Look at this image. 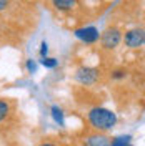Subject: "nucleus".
<instances>
[{"instance_id":"nucleus-1","label":"nucleus","mask_w":145,"mask_h":146,"mask_svg":"<svg viewBox=\"0 0 145 146\" xmlns=\"http://www.w3.org/2000/svg\"><path fill=\"white\" fill-rule=\"evenodd\" d=\"M87 119L97 133H105V131L113 129L118 121L117 113H113L109 108H103V106H95V108L89 110Z\"/></svg>"},{"instance_id":"nucleus-2","label":"nucleus","mask_w":145,"mask_h":146,"mask_svg":"<svg viewBox=\"0 0 145 146\" xmlns=\"http://www.w3.org/2000/svg\"><path fill=\"white\" fill-rule=\"evenodd\" d=\"M122 30L117 27H109L100 33V45L103 50H115L122 43Z\"/></svg>"},{"instance_id":"nucleus-3","label":"nucleus","mask_w":145,"mask_h":146,"mask_svg":"<svg viewBox=\"0 0 145 146\" xmlns=\"http://www.w3.org/2000/svg\"><path fill=\"white\" fill-rule=\"evenodd\" d=\"M100 80V70L93 66H80L75 72V82L83 85V86H90Z\"/></svg>"},{"instance_id":"nucleus-4","label":"nucleus","mask_w":145,"mask_h":146,"mask_svg":"<svg viewBox=\"0 0 145 146\" xmlns=\"http://www.w3.org/2000/svg\"><path fill=\"white\" fill-rule=\"evenodd\" d=\"M73 35L77 40H80L82 43L85 45H93L97 43L100 38V32L97 27L93 25H87V27H80V28H75L73 30Z\"/></svg>"},{"instance_id":"nucleus-5","label":"nucleus","mask_w":145,"mask_h":146,"mask_svg":"<svg viewBox=\"0 0 145 146\" xmlns=\"http://www.w3.org/2000/svg\"><path fill=\"white\" fill-rule=\"evenodd\" d=\"M122 42L125 43L127 48H132V50H135V48H140V46L144 45L145 42V33H144V28H130L127 30L124 35H122Z\"/></svg>"},{"instance_id":"nucleus-6","label":"nucleus","mask_w":145,"mask_h":146,"mask_svg":"<svg viewBox=\"0 0 145 146\" xmlns=\"http://www.w3.org/2000/svg\"><path fill=\"white\" fill-rule=\"evenodd\" d=\"M50 5L58 13H70L79 7V0H50Z\"/></svg>"},{"instance_id":"nucleus-7","label":"nucleus","mask_w":145,"mask_h":146,"mask_svg":"<svg viewBox=\"0 0 145 146\" xmlns=\"http://www.w3.org/2000/svg\"><path fill=\"white\" fill-rule=\"evenodd\" d=\"M110 145V138L103 133H93L90 136H87L83 139L82 146H109Z\"/></svg>"},{"instance_id":"nucleus-8","label":"nucleus","mask_w":145,"mask_h":146,"mask_svg":"<svg viewBox=\"0 0 145 146\" xmlns=\"http://www.w3.org/2000/svg\"><path fill=\"white\" fill-rule=\"evenodd\" d=\"M50 113H52V118H54V121L58 126H65V113L60 106L54 105V106L50 108Z\"/></svg>"},{"instance_id":"nucleus-9","label":"nucleus","mask_w":145,"mask_h":146,"mask_svg":"<svg viewBox=\"0 0 145 146\" xmlns=\"http://www.w3.org/2000/svg\"><path fill=\"white\" fill-rule=\"evenodd\" d=\"M12 113V103L5 98H0V123L5 121Z\"/></svg>"},{"instance_id":"nucleus-10","label":"nucleus","mask_w":145,"mask_h":146,"mask_svg":"<svg viewBox=\"0 0 145 146\" xmlns=\"http://www.w3.org/2000/svg\"><path fill=\"white\" fill-rule=\"evenodd\" d=\"M127 143H132V136L130 135H122V136H117L115 139H112L109 146H124Z\"/></svg>"},{"instance_id":"nucleus-11","label":"nucleus","mask_w":145,"mask_h":146,"mask_svg":"<svg viewBox=\"0 0 145 146\" xmlns=\"http://www.w3.org/2000/svg\"><path fill=\"white\" fill-rule=\"evenodd\" d=\"M40 65H42L44 68L52 70V68H55V66L58 65V60H57V58H52V56H45V58L40 60Z\"/></svg>"},{"instance_id":"nucleus-12","label":"nucleus","mask_w":145,"mask_h":146,"mask_svg":"<svg viewBox=\"0 0 145 146\" xmlns=\"http://www.w3.org/2000/svg\"><path fill=\"white\" fill-rule=\"evenodd\" d=\"M125 76H127V70H124V68H117L110 73V78H113V80H124Z\"/></svg>"},{"instance_id":"nucleus-13","label":"nucleus","mask_w":145,"mask_h":146,"mask_svg":"<svg viewBox=\"0 0 145 146\" xmlns=\"http://www.w3.org/2000/svg\"><path fill=\"white\" fill-rule=\"evenodd\" d=\"M12 7V0H0V13L7 12Z\"/></svg>"},{"instance_id":"nucleus-14","label":"nucleus","mask_w":145,"mask_h":146,"mask_svg":"<svg viewBox=\"0 0 145 146\" xmlns=\"http://www.w3.org/2000/svg\"><path fill=\"white\" fill-rule=\"evenodd\" d=\"M27 72L28 73H37V62L35 60H27Z\"/></svg>"},{"instance_id":"nucleus-15","label":"nucleus","mask_w":145,"mask_h":146,"mask_svg":"<svg viewBox=\"0 0 145 146\" xmlns=\"http://www.w3.org/2000/svg\"><path fill=\"white\" fill-rule=\"evenodd\" d=\"M47 55H48V43H47V42H42V43H40V56L45 58Z\"/></svg>"},{"instance_id":"nucleus-16","label":"nucleus","mask_w":145,"mask_h":146,"mask_svg":"<svg viewBox=\"0 0 145 146\" xmlns=\"http://www.w3.org/2000/svg\"><path fill=\"white\" fill-rule=\"evenodd\" d=\"M38 146H62V145H58V143H54V141H42Z\"/></svg>"},{"instance_id":"nucleus-17","label":"nucleus","mask_w":145,"mask_h":146,"mask_svg":"<svg viewBox=\"0 0 145 146\" xmlns=\"http://www.w3.org/2000/svg\"><path fill=\"white\" fill-rule=\"evenodd\" d=\"M124 146H134V145H132V143H127V145H124Z\"/></svg>"}]
</instances>
